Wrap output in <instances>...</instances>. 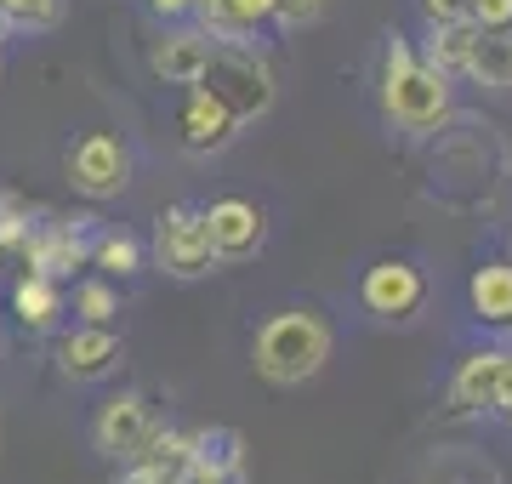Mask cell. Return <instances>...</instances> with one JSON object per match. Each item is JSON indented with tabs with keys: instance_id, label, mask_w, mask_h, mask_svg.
I'll list each match as a JSON object with an SVG mask.
<instances>
[{
	"instance_id": "cell-1",
	"label": "cell",
	"mask_w": 512,
	"mask_h": 484,
	"mask_svg": "<svg viewBox=\"0 0 512 484\" xmlns=\"http://www.w3.org/2000/svg\"><path fill=\"white\" fill-rule=\"evenodd\" d=\"M382 109L399 131H439L450 120V75L427 69L404 35H387L382 52Z\"/></svg>"
},
{
	"instance_id": "cell-2",
	"label": "cell",
	"mask_w": 512,
	"mask_h": 484,
	"mask_svg": "<svg viewBox=\"0 0 512 484\" xmlns=\"http://www.w3.org/2000/svg\"><path fill=\"white\" fill-rule=\"evenodd\" d=\"M330 359V325L313 308H285L274 314L262 331H256V348H251V365L262 382L274 388H302L313 376L325 371Z\"/></svg>"
},
{
	"instance_id": "cell-3",
	"label": "cell",
	"mask_w": 512,
	"mask_h": 484,
	"mask_svg": "<svg viewBox=\"0 0 512 484\" xmlns=\"http://www.w3.org/2000/svg\"><path fill=\"white\" fill-rule=\"evenodd\" d=\"M200 86H211V92L239 114V126L274 109V69H268L256 52H245V46H217L211 63H205Z\"/></svg>"
},
{
	"instance_id": "cell-4",
	"label": "cell",
	"mask_w": 512,
	"mask_h": 484,
	"mask_svg": "<svg viewBox=\"0 0 512 484\" xmlns=\"http://www.w3.org/2000/svg\"><path fill=\"white\" fill-rule=\"evenodd\" d=\"M154 262L177 280H200L217 274V251H211V228H205L200 205H171L154 228Z\"/></svg>"
},
{
	"instance_id": "cell-5",
	"label": "cell",
	"mask_w": 512,
	"mask_h": 484,
	"mask_svg": "<svg viewBox=\"0 0 512 484\" xmlns=\"http://www.w3.org/2000/svg\"><path fill=\"white\" fill-rule=\"evenodd\" d=\"M69 183L80 188L86 200H114V194L131 183V154L120 149V137L86 131L69 149Z\"/></svg>"
},
{
	"instance_id": "cell-6",
	"label": "cell",
	"mask_w": 512,
	"mask_h": 484,
	"mask_svg": "<svg viewBox=\"0 0 512 484\" xmlns=\"http://www.w3.org/2000/svg\"><path fill=\"white\" fill-rule=\"evenodd\" d=\"M507 376H512V348H473L450 376V410L456 416H495Z\"/></svg>"
},
{
	"instance_id": "cell-7",
	"label": "cell",
	"mask_w": 512,
	"mask_h": 484,
	"mask_svg": "<svg viewBox=\"0 0 512 484\" xmlns=\"http://www.w3.org/2000/svg\"><path fill=\"white\" fill-rule=\"evenodd\" d=\"M359 302H365L376 319H410L427 302V280H421L416 262L404 257H382L365 268V280H359Z\"/></svg>"
},
{
	"instance_id": "cell-8",
	"label": "cell",
	"mask_w": 512,
	"mask_h": 484,
	"mask_svg": "<svg viewBox=\"0 0 512 484\" xmlns=\"http://www.w3.org/2000/svg\"><path fill=\"white\" fill-rule=\"evenodd\" d=\"M86 223H92V217H74V223H40V228H29V240H23V251H18V257L29 262V274L63 280V274H74L80 262H92V245H86V234H80Z\"/></svg>"
},
{
	"instance_id": "cell-9",
	"label": "cell",
	"mask_w": 512,
	"mask_h": 484,
	"mask_svg": "<svg viewBox=\"0 0 512 484\" xmlns=\"http://www.w3.org/2000/svg\"><path fill=\"white\" fill-rule=\"evenodd\" d=\"M205 228H211V251L217 262H251L268 240V223L251 200H217L205 205Z\"/></svg>"
},
{
	"instance_id": "cell-10",
	"label": "cell",
	"mask_w": 512,
	"mask_h": 484,
	"mask_svg": "<svg viewBox=\"0 0 512 484\" xmlns=\"http://www.w3.org/2000/svg\"><path fill=\"white\" fill-rule=\"evenodd\" d=\"M148 433H154V416H148V399L143 393H120V399H109L103 405V416H97V450L103 456H114V462H137L148 445Z\"/></svg>"
},
{
	"instance_id": "cell-11",
	"label": "cell",
	"mask_w": 512,
	"mask_h": 484,
	"mask_svg": "<svg viewBox=\"0 0 512 484\" xmlns=\"http://www.w3.org/2000/svg\"><path fill=\"white\" fill-rule=\"evenodd\" d=\"M211 35L205 29H177V35H165L160 46H154V75L165 80V86H200L205 80V63H211Z\"/></svg>"
},
{
	"instance_id": "cell-12",
	"label": "cell",
	"mask_w": 512,
	"mask_h": 484,
	"mask_svg": "<svg viewBox=\"0 0 512 484\" xmlns=\"http://www.w3.org/2000/svg\"><path fill=\"white\" fill-rule=\"evenodd\" d=\"M234 131H239V114L228 109L211 86H194V92H188V103H183V143H188V149H194V154L222 149Z\"/></svg>"
},
{
	"instance_id": "cell-13",
	"label": "cell",
	"mask_w": 512,
	"mask_h": 484,
	"mask_svg": "<svg viewBox=\"0 0 512 484\" xmlns=\"http://www.w3.org/2000/svg\"><path fill=\"white\" fill-rule=\"evenodd\" d=\"M120 365V336L109 325H80L74 336H63V371L74 382H97Z\"/></svg>"
},
{
	"instance_id": "cell-14",
	"label": "cell",
	"mask_w": 512,
	"mask_h": 484,
	"mask_svg": "<svg viewBox=\"0 0 512 484\" xmlns=\"http://www.w3.org/2000/svg\"><path fill=\"white\" fill-rule=\"evenodd\" d=\"M467 302H473V319H484L495 331H512V262L495 257V262H484V268H473Z\"/></svg>"
},
{
	"instance_id": "cell-15",
	"label": "cell",
	"mask_w": 512,
	"mask_h": 484,
	"mask_svg": "<svg viewBox=\"0 0 512 484\" xmlns=\"http://www.w3.org/2000/svg\"><path fill=\"white\" fill-rule=\"evenodd\" d=\"M478 40V23L473 18H450V23H427V40H421V63L439 69V75H467V52Z\"/></svg>"
},
{
	"instance_id": "cell-16",
	"label": "cell",
	"mask_w": 512,
	"mask_h": 484,
	"mask_svg": "<svg viewBox=\"0 0 512 484\" xmlns=\"http://www.w3.org/2000/svg\"><path fill=\"white\" fill-rule=\"evenodd\" d=\"M467 80L490 92H512V29H478L467 52Z\"/></svg>"
},
{
	"instance_id": "cell-17",
	"label": "cell",
	"mask_w": 512,
	"mask_h": 484,
	"mask_svg": "<svg viewBox=\"0 0 512 484\" xmlns=\"http://www.w3.org/2000/svg\"><path fill=\"white\" fill-rule=\"evenodd\" d=\"M12 308H18L23 331H52V319L63 314V291L46 274H23L18 291H12Z\"/></svg>"
},
{
	"instance_id": "cell-18",
	"label": "cell",
	"mask_w": 512,
	"mask_h": 484,
	"mask_svg": "<svg viewBox=\"0 0 512 484\" xmlns=\"http://www.w3.org/2000/svg\"><path fill=\"white\" fill-rule=\"evenodd\" d=\"M143 462L160 467L165 484H183L194 473V433H171V428H154L143 445Z\"/></svg>"
},
{
	"instance_id": "cell-19",
	"label": "cell",
	"mask_w": 512,
	"mask_h": 484,
	"mask_svg": "<svg viewBox=\"0 0 512 484\" xmlns=\"http://www.w3.org/2000/svg\"><path fill=\"white\" fill-rule=\"evenodd\" d=\"M92 262L103 274H120V280H126V274L143 268V245L131 240V234H103V240L92 245Z\"/></svg>"
},
{
	"instance_id": "cell-20",
	"label": "cell",
	"mask_w": 512,
	"mask_h": 484,
	"mask_svg": "<svg viewBox=\"0 0 512 484\" xmlns=\"http://www.w3.org/2000/svg\"><path fill=\"white\" fill-rule=\"evenodd\" d=\"M74 314L86 319V325H109L120 314V302H114V291L103 280H86V285H74Z\"/></svg>"
},
{
	"instance_id": "cell-21",
	"label": "cell",
	"mask_w": 512,
	"mask_h": 484,
	"mask_svg": "<svg viewBox=\"0 0 512 484\" xmlns=\"http://www.w3.org/2000/svg\"><path fill=\"white\" fill-rule=\"evenodd\" d=\"M29 205L18 200V194H0V251H23V240H29Z\"/></svg>"
},
{
	"instance_id": "cell-22",
	"label": "cell",
	"mask_w": 512,
	"mask_h": 484,
	"mask_svg": "<svg viewBox=\"0 0 512 484\" xmlns=\"http://www.w3.org/2000/svg\"><path fill=\"white\" fill-rule=\"evenodd\" d=\"M6 12H12V23H23V29H52V23L63 18V0H6Z\"/></svg>"
},
{
	"instance_id": "cell-23",
	"label": "cell",
	"mask_w": 512,
	"mask_h": 484,
	"mask_svg": "<svg viewBox=\"0 0 512 484\" xmlns=\"http://www.w3.org/2000/svg\"><path fill=\"white\" fill-rule=\"evenodd\" d=\"M319 12H325V0H279L274 6V18L285 23V29H302V23H313Z\"/></svg>"
},
{
	"instance_id": "cell-24",
	"label": "cell",
	"mask_w": 512,
	"mask_h": 484,
	"mask_svg": "<svg viewBox=\"0 0 512 484\" xmlns=\"http://www.w3.org/2000/svg\"><path fill=\"white\" fill-rule=\"evenodd\" d=\"M478 29H512V0H473Z\"/></svg>"
},
{
	"instance_id": "cell-25",
	"label": "cell",
	"mask_w": 512,
	"mask_h": 484,
	"mask_svg": "<svg viewBox=\"0 0 512 484\" xmlns=\"http://www.w3.org/2000/svg\"><path fill=\"white\" fill-rule=\"evenodd\" d=\"M427 23H450V18H473V0H421Z\"/></svg>"
},
{
	"instance_id": "cell-26",
	"label": "cell",
	"mask_w": 512,
	"mask_h": 484,
	"mask_svg": "<svg viewBox=\"0 0 512 484\" xmlns=\"http://www.w3.org/2000/svg\"><path fill=\"white\" fill-rule=\"evenodd\" d=\"M120 484H165V479H160V467H148L143 456H137V462H126V473H120Z\"/></svg>"
},
{
	"instance_id": "cell-27",
	"label": "cell",
	"mask_w": 512,
	"mask_h": 484,
	"mask_svg": "<svg viewBox=\"0 0 512 484\" xmlns=\"http://www.w3.org/2000/svg\"><path fill=\"white\" fill-rule=\"evenodd\" d=\"M148 6H154L160 18H188V12H194V0H148Z\"/></svg>"
},
{
	"instance_id": "cell-28",
	"label": "cell",
	"mask_w": 512,
	"mask_h": 484,
	"mask_svg": "<svg viewBox=\"0 0 512 484\" xmlns=\"http://www.w3.org/2000/svg\"><path fill=\"white\" fill-rule=\"evenodd\" d=\"M495 416H507V422H512V376H507V388H501V405H495Z\"/></svg>"
},
{
	"instance_id": "cell-29",
	"label": "cell",
	"mask_w": 512,
	"mask_h": 484,
	"mask_svg": "<svg viewBox=\"0 0 512 484\" xmlns=\"http://www.w3.org/2000/svg\"><path fill=\"white\" fill-rule=\"evenodd\" d=\"M6 29H12V12H6V6H0V40H6Z\"/></svg>"
},
{
	"instance_id": "cell-30",
	"label": "cell",
	"mask_w": 512,
	"mask_h": 484,
	"mask_svg": "<svg viewBox=\"0 0 512 484\" xmlns=\"http://www.w3.org/2000/svg\"><path fill=\"white\" fill-rule=\"evenodd\" d=\"M0 6H6V0H0Z\"/></svg>"
}]
</instances>
